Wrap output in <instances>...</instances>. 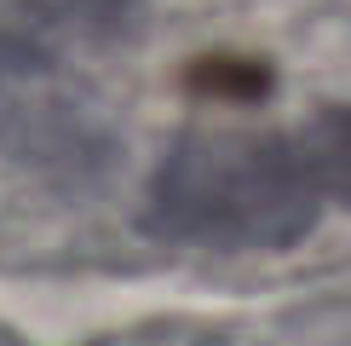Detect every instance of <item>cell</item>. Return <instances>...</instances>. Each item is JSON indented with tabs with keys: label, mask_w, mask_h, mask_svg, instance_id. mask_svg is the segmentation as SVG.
<instances>
[{
	"label": "cell",
	"mask_w": 351,
	"mask_h": 346,
	"mask_svg": "<svg viewBox=\"0 0 351 346\" xmlns=\"http://www.w3.org/2000/svg\"><path fill=\"white\" fill-rule=\"evenodd\" d=\"M328 208H351V110L282 133H190L162 156L144 231L190 249H288Z\"/></svg>",
	"instance_id": "1"
},
{
	"label": "cell",
	"mask_w": 351,
	"mask_h": 346,
	"mask_svg": "<svg viewBox=\"0 0 351 346\" xmlns=\"http://www.w3.org/2000/svg\"><path fill=\"white\" fill-rule=\"evenodd\" d=\"M138 0H12L0 12V156L47 185H98L121 162L110 64Z\"/></svg>",
	"instance_id": "2"
}]
</instances>
